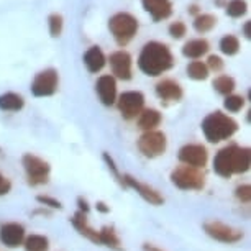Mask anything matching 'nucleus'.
I'll list each match as a JSON object with an SVG mask.
<instances>
[{
    "label": "nucleus",
    "instance_id": "nucleus-21",
    "mask_svg": "<svg viewBox=\"0 0 251 251\" xmlns=\"http://www.w3.org/2000/svg\"><path fill=\"white\" fill-rule=\"evenodd\" d=\"M161 120L163 117L156 108H143V112L138 115V128L143 131H153L156 126H159Z\"/></svg>",
    "mask_w": 251,
    "mask_h": 251
},
{
    "label": "nucleus",
    "instance_id": "nucleus-28",
    "mask_svg": "<svg viewBox=\"0 0 251 251\" xmlns=\"http://www.w3.org/2000/svg\"><path fill=\"white\" fill-rule=\"evenodd\" d=\"M187 75L194 80H205L208 77V69L202 61H192L187 66Z\"/></svg>",
    "mask_w": 251,
    "mask_h": 251
},
{
    "label": "nucleus",
    "instance_id": "nucleus-30",
    "mask_svg": "<svg viewBox=\"0 0 251 251\" xmlns=\"http://www.w3.org/2000/svg\"><path fill=\"white\" fill-rule=\"evenodd\" d=\"M225 8H226V13H228L230 17L240 18V17L245 15L246 10H248V5H246L245 0H230Z\"/></svg>",
    "mask_w": 251,
    "mask_h": 251
},
{
    "label": "nucleus",
    "instance_id": "nucleus-3",
    "mask_svg": "<svg viewBox=\"0 0 251 251\" xmlns=\"http://www.w3.org/2000/svg\"><path fill=\"white\" fill-rule=\"evenodd\" d=\"M138 20L131 13L120 12L115 13L108 20V30H110L113 40L117 41L118 46H126L135 38L138 31Z\"/></svg>",
    "mask_w": 251,
    "mask_h": 251
},
{
    "label": "nucleus",
    "instance_id": "nucleus-11",
    "mask_svg": "<svg viewBox=\"0 0 251 251\" xmlns=\"http://www.w3.org/2000/svg\"><path fill=\"white\" fill-rule=\"evenodd\" d=\"M108 63H110L113 77L122 80H130L133 77V74H131L133 61H131V56L126 51H115V53H112L110 58H108Z\"/></svg>",
    "mask_w": 251,
    "mask_h": 251
},
{
    "label": "nucleus",
    "instance_id": "nucleus-40",
    "mask_svg": "<svg viewBox=\"0 0 251 251\" xmlns=\"http://www.w3.org/2000/svg\"><path fill=\"white\" fill-rule=\"evenodd\" d=\"M97 210L102 212V214H108L110 207H107V203H103V202H97Z\"/></svg>",
    "mask_w": 251,
    "mask_h": 251
},
{
    "label": "nucleus",
    "instance_id": "nucleus-10",
    "mask_svg": "<svg viewBox=\"0 0 251 251\" xmlns=\"http://www.w3.org/2000/svg\"><path fill=\"white\" fill-rule=\"evenodd\" d=\"M177 158L182 164L191 166V168L203 169V166H205L208 161V153H207L205 146L191 143V145H184L182 148L179 150Z\"/></svg>",
    "mask_w": 251,
    "mask_h": 251
},
{
    "label": "nucleus",
    "instance_id": "nucleus-13",
    "mask_svg": "<svg viewBox=\"0 0 251 251\" xmlns=\"http://www.w3.org/2000/svg\"><path fill=\"white\" fill-rule=\"evenodd\" d=\"M25 241V228L20 224L10 222L0 226V243L7 248H18Z\"/></svg>",
    "mask_w": 251,
    "mask_h": 251
},
{
    "label": "nucleus",
    "instance_id": "nucleus-26",
    "mask_svg": "<svg viewBox=\"0 0 251 251\" xmlns=\"http://www.w3.org/2000/svg\"><path fill=\"white\" fill-rule=\"evenodd\" d=\"M25 251H48L50 241L43 235H30L23 241Z\"/></svg>",
    "mask_w": 251,
    "mask_h": 251
},
{
    "label": "nucleus",
    "instance_id": "nucleus-39",
    "mask_svg": "<svg viewBox=\"0 0 251 251\" xmlns=\"http://www.w3.org/2000/svg\"><path fill=\"white\" fill-rule=\"evenodd\" d=\"M77 205H79V212H82V214H89V210H91V207H89L87 201L84 197H79L77 199Z\"/></svg>",
    "mask_w": 251,
    "mask_h": 251
},
{
    "label": "nucleus",
    "instance_id": "nucleus-8",
    "mask_svg": "<svg viewBox=\"0 0 251 251\" xmlns=\"http://www.w3.org/2000/svg\"><path fill=\"white\" fill-rule=\"evenodd\" d=\"M59 86V75L56 69H45L35 75L31 82V94L35 97L54 96Z\"/></svg>",
    "mask_w": 251,
    "mask_h": 251
},
{
    "label": "nucleus",
    "instance_id": "nucleus-17",
    "mask_svg": "<svg viewBox=\"0 0 251 251\" xmlns=\"http://www.w3.org/2000/svg\"><path fill=\"white\" fill-rule=\"evenodd\" d=\"M182 87L173 79H163L156 84V96L164 102H179L182 99Z\"/></svg>",
    "mask_w": 251,
    "mask_h": 251
},
{
    "label": "nucleus",
    "instance_id": "nucleus-31",
    "mask_svg": "<svg viewBox=\"0 0 251 251\" xmlns=\"http://www.w3.org/2000/svg\"><path fill=\"white\" fill-rule=\"evenodd\" d=\"M48 25H50V33L53 38H59L61 33H63V17L59 15V13H53V15H50L48 18Z\"/></svg>",
    "mask_w": 251,
    "mask_h": 251
},
{
    "label": "nucleus",
    "instance_id": "nucleus-2",
    "mask_svg": "<svg viewBox=\"0 0 251 251\" xmlns=\"http://www.w3.org/2000/svg\"><path fill=\"white\" fill-rule=\"evenodd\" d=\"M236 130H238V123L219 110L208 113L202 122L203 136L210 143H220V141L231 138L236 133Z\"/></svg>",
    "mask_w": 251,
    "mask_h": 251
},
{
    "label": "nucleus",
    "instance_id": "nucleus-5",
    "mask_svg": "<svg viewBox=\"0 0 251 251\" xmlns=\"http://www.w3.org/2000/svg\"><path fill=\"white\" fill-rule=\"evenodd\" d=\"M23 169L26 173V181L30 186H43L50 181V164L45 159L28 153L22 158Z\"/></svg>",
    "mask_w": 251,
    "mask_h": 251
},
{
    "label": "nucleus",
    "instance_id": "nucleus-22",
    "mask_svg": "<svg viewBox=\"0 0 251 251\" xmlns=\"http://www.w3.org/2000/svg\"><path fill=\"white\" fill-rule=\"evenodd\" d=\"M208 48H210V46H208L207 40H203V38H197V40L187 41V43L182 46V54L186 56V58L199 59L207 53Z\"/></svg>",
    "mask_w": 251,
    "mask_h": 251
},
{
    "label": "nucleus",
    "instance_id": "nucleus-33",
    "mask_svg": "<svg viewBox=\"0 0 251 251\" xmlns=\"http://www.w3.org/2000/svg\"><path fill=\"white\" fill-rule=\"evenodd\" d=\"M235 196L241 203H250L251 201V186L250 184H241L235 189Z\"/></svg>",
    "mask_w": 251,
    "mask_h": 251
},
{
    "label": "nucleus",
    "instance_id": "nucleus-41",
    "mask_svg": "<svg viewBox=\"0 0 251 251\" xmlns=\"http://www.w3.org/2000/svg\"><path fill=\"white\" fill-rule=\"evenodd\" d=\"M143 250L145 251H163L161 248H158V246H153V245H150V243H145L143 245Z\"/></svg>",
    "mask_w": 251,
    "mask_h": 251
},
{
    "label": "nucleus",
    "instance_id": "nucleus-23",
    "mask_svg": "<svg viewBox=\"0 0 251 251\" xmlns=\"http://www.w3.org/2000/svg\"><path fill=\"white\" fill-rule=\"evenodd\" d=\"M25 107V100L15 92H7L0 96V110L3 112H18Z\"/></svg>",
    "mask_w": 251,
    "mask_h": 251
},
{
    "label": "nucleus",
    "instance_id": "nucleus-44",
    "mask_svg": "<svg viewBox=\"0 0 251 251\" xmlns=\"http://www.w3.org/2000/svg\"><path fill=\"white\" fill-rule=\"evenodd\" d=\"M224 2H225V0H215L217 5H222V3H224Z\"/></svg>",
    "mask_w": 251,
    "mask_h": 251
},
{
    "label": "nucleus",
    "instance_id": "nucleus-38",
    "mask_svg": "<svg viewBox=\"0 0 251 251\" xmlns=\"http://www.w3.org/2000/svg\"><path fill=\"white\" fill-rule=\"evenodd\" d=\"M10 189H12L10 179L5 177L3 174H0V197H2V196H7V194L10 192Z\"/></svg>",
    "mask_w": 251,
    "mask_h": 251
},
{
    "label": "nucleus",
    "instance_id": "nucleus-7",
    "mask_svg": "<svg viewBox=\"0 0 251 251\" xmlns=\"http://www.w3.org/2000/svg\"><path fill=\"white\" fill-rule=\"evenodd\" d=\"M166 148H168V140L163 131H145L138 140L140 153L146 158H158L166 153Z\"/></svg>",
    "mask_w": 251,
    "mask_h": 251
},
{
    "label": "nucleus",
    "instance_id": "nucleus-4",
    "mask_svg": "<svg viewBox=\"0 0 251 251\" xmlns=\"http://www.w3.org/2000/svg\"><path fill=\"white\" fill-rule=\"evenodd\" d=\"M171 181L181 191H202L205 186V174L191 166H177L171 173Z\"/></svg>",
    "mask_w": 251,
    "mask_h": 251
},
{
    "label": "nucleus",
    "instance_id": "nucleus-42",
    "mask_svg": "<svg viewBox=\"0 0 251 251\" xmlns=\"http://www.w3.org/2000/svg\"><path fill=\"white\" fill-rule=\"evenodd\" d=\"M250 26H251V23H250V22H246V23H245V26H243V33H245V36L248 38V40H250V38H251V33H250Z\"/></svg>",
    "mask_w": 251,
    "mask_h": 251
},
{
    "label": "nucleus",
    "instance_id": "nucleus-37",
    "mask_svg": "<svg viewBox=\"0 0 251 251\" xmlns=\"http://www.w3.org/2000/svg\"><path fill=\"white\" fill-rule=\"evenodd\" d=\"M207 69H210V71H215V73H220L222 69H224V66H225V63L222 61V58H219V56H210L208 58V61H207Z\"/></svg>",
    "mask_w": 251,
    "mask_h": 251
},
{
    "label": "nucleus",
    "instance_id": "nucleus-24",
    "mask_svg": "<svg viewBox=\"0 0 251 251\" xmlns=\"http://www.w3.org/2000/svg\"><path fill=\"white\" fill-rule=\"evenodd\" d=\"M99 238H100V245H105L110 250H115V251H123L122 241L118 238V235L113 226H108V225L102 226V228L99 230Z\"/></svg>",
    "mask_w": 251,
    "mask_h": 251
},
{
    "label": "nucleus",
    "instance_id": "nucleus-15",
    "mask_svg": "<svg viewBox=\"0 0 251 251\" xmlns=\"http://www.w3.org/2000/svg\"><path fill=\"white\" fill-rule=\"evenodd\" d=\"M141 3L154 22H163L173 13L171 0H141Z\"/></svg>",
    "mask_w": 251,
    "mask_h": 251
},
{
    "label": "nucleus",
    "instance_id": "nucleus-29",
    "mask_svg": "<svg viewBox=\"0 0 251 251\" xmlns=\"http://www.w3.org/2000/svg\"><path fill=\"white\" fill-rule=\"evenodd\" d=\"M220 51L226 56H235L240 51V40L233 35H226L220 40Z\"/></svg>",
    "mask_w": 251,
    "mask_h": 251
},
{
    "label": "nucleus",
    "instance_id": "nucleus-16",
    "mask_svg": "<svg viewBox=\"0 0 251 251\" xmlns=\"http://www.w3.org/2000/svg\"><path fill=\"white\" fill-rule=\"evenodd\" d=\"M236 145H230L222 148L214 158V171L219 174L220 177L228 179L231 177V156H233V150Z\"/></svg>",
    "mask_w": 251,
    "mask_h": 251
},
{
    "label": "nucleus",
    "instance_id": "nucleus-19",
    "mask_svg": "<svg viewBox=\"0 0 251 251\" xmlns=\"http://www.w3.org/2000/svg\"><path fill=\"white\" fill-rule=\"evenodd\" d=\"M71 222H73L74 228L79 231L82 236H86L87 240H91L92 243L96 245H100V238H99V231L94 230L91 225L87 224V215L82 214V212H75L74 217L71 219Z\"/></svg>",
    "mask_w": 251,
    "mask_h": 251
},
{
    "label": "nucleus",
    "instance_id": "nucleus-1",
    "mask_svg": "<svg viewBox=\"0 0 251 251\" xmlns=\"http://www.w3.org/2000/svg\"><path fill=\"white\" fill-rule=\"evenodd\" d=\"M174 66L171 50L159 41H150L143 46L138 56V68L150 77H158Z\"/></svg>",
    "mask_w": 251,
    "mask_h": 251
},
{
    "label": "nucleus",
    "instance_id": "nucleus-12",
    "mask_svg": "<svg viewBox=\"0 0 251 251\" xmlns=\"http://www.w3.org/2000/svg\"><path fill=\"white\" fill-rule=\"evenodd\" d=\"M123 186L135 189V191L138 192L146 202L151 203V205H163V203H164V197L161 196V194L156 191L154 187H151L150 184L140 182L138 179L131 177V176H128V174H125V176H123Z\"/></svg>",
    "mask_w": 251,
    "mask_h": 251
},
{
    "label": "nucleus",
    "instance_id": "nucleus-20",
    "mask_svg": "<svg viewBox=\"0 0 251 251\" xmlns=\"http://www.w3.org/2000/svg\"><path fill=\"white\" fill-rule=\"evenodd\" d=\"M105 63H107V58L99 46H92V48H89L86 51V54H84V64H86L89 73H92V74H97L99 71H102Z\"/></svg>",
    "mask_w": 251,
    "mask_h": 251
},
{
    "label": "nucleus",
    "instance_id": "nucleus-14",
    "mask_svg": "<svg viewBox=\"0 0 251 251\" xmlns=\"http://www.w3.org/2000/svg\"><path fill=\"white\" fill-rule=\"evenodd\" d=\"M96 91H97V96L100 99V102L103 105L110 107L115 103L117 100V80L113 75H100L97 79V84H96Z\"/></svg>",
    "mask_w": 251,
    "mask_h": 251
},
{
    "label": "nucleus",
    "instance_id": "nucleus-18",
    "mask_svg": "<svg viewBox=\"0 0 251 251\" xmlns=\"http://www.w3.org/2000/svg\"><path fill=\"white\" fill-rule=\"evenodd\" d=\"M250 166H251L250 148H240V146H235L233 156H231V173L245 174L250 171Z\"/></svg>",
    "mask_w": 251,
    "mask_h": 251
},
{
    "label": "nucleus",
    "instance_id": "nucleus-6",
    "mask_svg": "<svg viewBox=\"0 0 251 251\" xmlns=\"http://www.w3.org/2000/svg\"><path fill=\"white\" fill-rule=\"evenodd\" d=\"M203 231L220 243H226V245H231V243H238V241L243 240V230H238V228H233V226L224 224V222H219V220H207L203 222Z\"/></svg>",
    "mask_w": 251,
    "mask_h": 251
},
{
    "label": "nucleus",
    "instance_id": "nucleus-36",
    "mask_svg": "<svg viewBox=\"0 0 251 251\" xmlns=\"http://www.w3.org/2000/svg\"><path fill=\"white\" fill-rule=\"evenodd\" d=\"M103 161H105V164L108 166V169H110V171H112L113 176L117 177V181L120 182L122 186H123V176H122L120 173H118V169H117V166H115V161L112 159V156L108 154V153H103Z\"/></svg>",
    "mask_w": 251,
    "mask_h": 251
},
{
    "label": "nucleus",
    "instance_id": "nucleus-27",
    "mask_svg": "<svg viewBox=\"0 0 251 251\" xmlns=\"http://www.w3.org/2000/svg\"><path fill=\"white\" fill-rule=\"evenodd\" d=\"M212 86L219 94L222 96H230L231 92H233L235 89V79L230 77V75H219V77L214 79V82H212Z\"/></svg>",
    "mask_w": 251,
    "mask_h": 251
},
{
    "label": "nucleus",
    "instance_id": "nucleus-34",
    "mask_svg": "<svg viewBox=\"0 0 251 251\" xmlns=\"http://www.w3.org/2000/svg\"><path fill=\"white\" fill-rule=\"evenodd\" d=\"M186 31H187V26L184 25L182 22H174V23H171V26H169V35H171L174 40H181V38H184Z\"/></svg>",
    "mask_w": 251,
    "mask_h": 251
},
{
    "label": "nucleus",
    "instance_id": "nucleus-25",
    "mask_svg": "<svg viewBox=\"0 0 251 251\" xmlns=\"http://www.w3.org/2000/svg\"><path fill=\"white\" fill-rule=\"evenodd\" d=\"M215 25H217V17L212 15V13H202V15H197L196 20H194V30L197 33H207L214 30Z\"/></svg>",
    "mask_w": 251,
    "mask_h": 251
},
{
    "label": "nucleus",
    "instance_id": "nucleus-35",
    "mask_svg": "<svg viewBox=\"0 0 251 251\" xmlns=\"http://www.w3.org/2000/svg\"><path fill=\"white\" fill-rule=\"evenodd\" d=\"M36 202L41 203V205H45V207H50V208H58V210L63 208V203H61L58 199L50 197V196H38Z\"/></svg>",
    "mask_w": 251,
    "mask_h": 251
},
{
    "label": "nucleus",
    "instance_id": "nucleus-32",
    "mask_svg": "<svg viewBox=\"0 0 251 251\" xmlns=\"http://www.w3.org/2000/svg\"><path fill=\"white\" fill-rule=\"evenodd\" d=\"M245 105V99L241 97V96H226L225 97V100H224V107L226 108L228 112H240L241 108H243Z\"/></svg>",
    "mask_w": 251,
    "mask_h": 251
},
{
    "label": "nucleus",
    "instance_id": "nucleus-43",
    "mask_svg": "<svg viewBox=\"0 0 251 251\" xmlns=\"http://www.w3.org/2000/svg\"><path fill=\"white\" fill-rule=\"evenodd\" d=\"M189 13H192V15H199V5H191V7H189Z\"/></svg>",
    "mask_w": 251,
    "mask_h": 251
},
{
    "label": "nucleus",
    "instance_id": "nucleus-9",
    "mask_svg": "<svg viewBox=\"0 0 251 251\" xmlns=\"http://www.w3.org/2000/svg\"><path fill=\"white\" fill-rule=\"evenodd\" d=\"M118 112L125 120H135L145 108V96L138 91L123 92L117 100Z\"/></svg>",
    "mask_w": 251,
    "mask_h": 251
}]
</instances>
